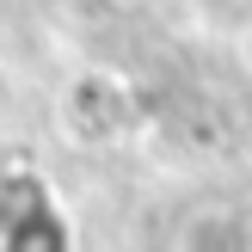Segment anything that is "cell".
<instances>
[{
  "label": "cell",
  "instance_id": "1",
  "mask_svg": "<svg viewBox=\"0 0 252 252\" xmlns=\"http://www.w3.org/2000/svg\"><path fill=\"white\" fill-rule=\"evenodd\" d=\"M246 62H252V31H246Z\"/></svg>",
  "mask_w": 252,
  "mask_h": 252
}]
</instances>
